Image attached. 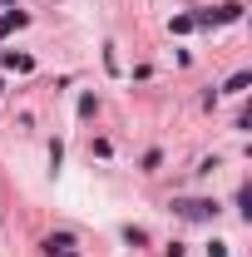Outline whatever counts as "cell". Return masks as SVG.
I'll use <instances>...</instances> for the list:
<instances>
[{"label":"cell","instance_id":"7","mask_svg":"<svg viewBox=\"0 0 252 257\" xmlns=\"http://www.w3.org/2000/svg\"><path fill=\"white\" fill-rule=\"evenodd\" d=\"M10 5H15V0H10Z\"/></svg>","mask_w":252,"mask_h":257},{"label":"cell","instance_id":"5","mask_svg":"<svg viewBox=\"0 0 252 257\" xmlns=\"http://www.w3.org/2000/svg\"><path fill=\"white\" fill-rule=\"evenodd\" d=\"M20 25H25V15H20V10H10V15H0V35L20 30Z\"/></svg>","mask_w":252,"mask_h":257},{"label":"cell","instance_id":"6","mask_svg":"<svg viewBox=\"0 0 252 257\" xmlns=\"http://www.w3.org/2000/svg\"><path fill=\"white\" fill-rule=\"evenodd\" d=\"M237 208H242V218H252V188L237 193Z\"/></svg>","mask_w":252,"mask_h":257},{"label":"cell","instance_id":"3","mask_svg":"<svg viewBox=\"0 0 252 257\" xmlns=\"http://www.w3.org/2000/svg\"><path fill=\"white\" fill-rule=\"evenodd\" d=\"M5 69H20V74H30L35 60H30V55H5Z\"/></svg>","mask_w":252,"mask_h":257},{"label":"cell","instance_id":"2","mask_svg":"<svg viewBox=\"0 0 252 257\" xmlns=\"http://www.w3.org/2000/svg\"><path fill=\"white\" fill-rule=\"evenodd\" d=\"M45 252H50V257H79V252H74V237H69V232L50 237V242H45Z\"/></svg>","mask_w":252,"mask_h":257},{"label":"cell","instance_id":"1","mask_svg":"<svg viewBox=\"0 0 252 257\" xmlns=\"http://www.w3.org/2000/svg\"><path fill=\"white\" fill-rule=\"evenodd\" d=\"M173 213H178V218H193V223H203V218H213V213H218V203H208V198H178V203H173Z\"/></svg>","mask_w":252,"mask_h":257},{"label":"cell","instance_id":"4","mask_svg":"<svg viewBox=\"0 0 252 257\" xmlns=\"http://www.w3.org/2000/svg\"><path fill=\"white\" fill-rule=\"evenodd\" d=\"M252 84V74L247 69H237V74H232V79H227V94H242V89H247Z\"/></svg>","mask_w":252,"mask_h":257}]
</instances>
